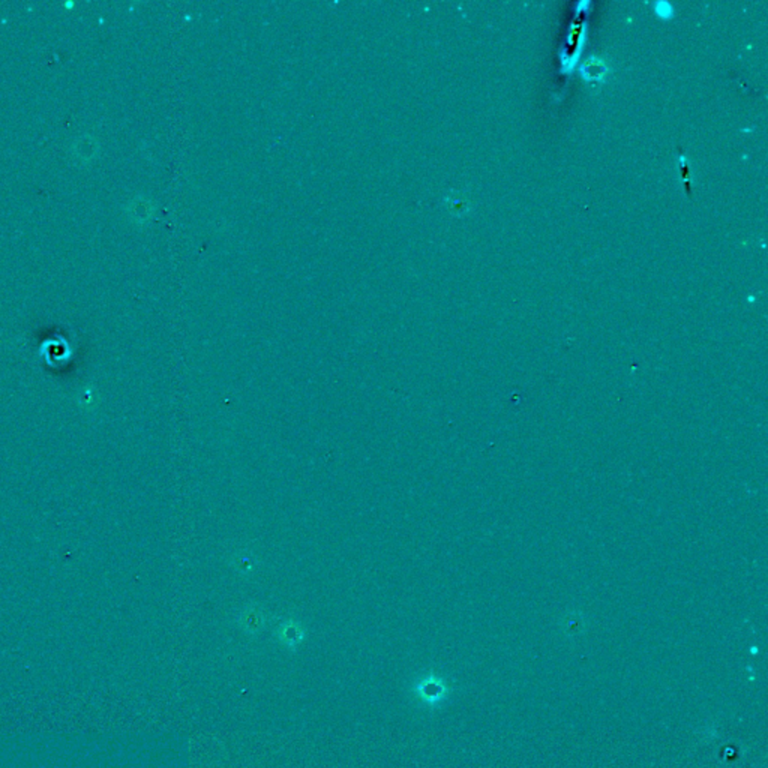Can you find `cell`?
<instances>
[{
  "mask_svg": "<svg viewBox=\"0 0 768 768\" xmlns=\"http://www.w3.org/2000/svg\"><path fill=\"white\" fill-rule=\"evenodd\" d=\"M447 692L449 689L446 686V683L436 677V675H429V677L422 680L418 684V688H416L418 698H420L425 704L428 706L438 704L443 698H446Z\"/></svg>",
  "mask_w": 768,
  "mask_h": 768,
  "instance_id": "6da1fadb",
  "label": "cell"
},
{
  "mask_svg": "<svg viewBox=\"0 0 768 768\" xmlns=\"http://www.w3.org/2000/svg\"><path fill=\"white\" fill-rule=\"evenodd\" d=\"M281 640L285 642V644H290V645H296L300 640H302V631L300 627L298 624L294 623H289L285 624L282 629H281Z\"/></svg>",
  "mask_w": 768,
  "mask_h": 768,
  "instance_id": "7a4b0ae2",
  "label": "cell"
}]
</instances>
